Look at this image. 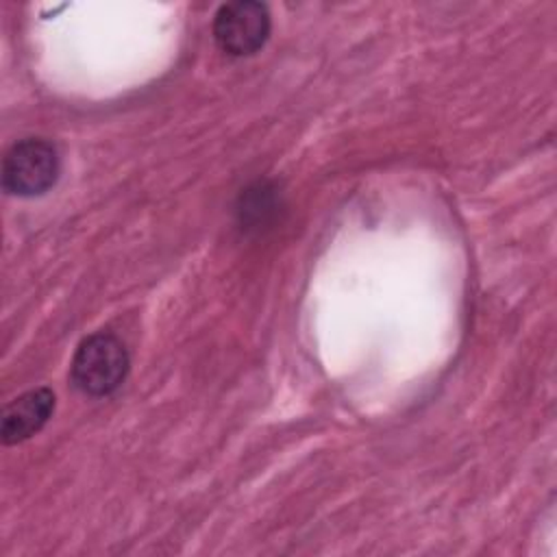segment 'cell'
I'll list each match as a JSON object with an SVG mask.
<instances>
[{
    "instance_id": "6da1fadb",
    "label": "cell",
    "mask_w": 557,
    "mask_h": 557,
    "mask_svg": "<svg viewBox=\"0 0 557 557\" xmlns=\"http://www.w3.org/2000/svg\"><path fill=\"white\" fill-rule=\"evenodd\" d=\"M128 350L120 337L107 331L87 335L72 357L70 376L76 389L100 398L113 394L128 374Z\"/></svg>"
},
{
    "instance_id": "277c9868",
    "label": "cell",
    "mask_w": 557,
    "mask_h": 557,
    "mask_svg": "<svg viewBox=\"0 0 557 557\" xmlns=\"http://www.w3.org/2000/svg\"><path fill=\"white\" fill-rule=\"evenodd\" d=\"M54 411V394L50 387H35L13 398L2 409L0 437L2 444H20L39 433Z\"/></svg>"
},
{
    "instance_id": "5b68a950",
    "label": "cell",
    "mask_w": 557,
    "mask_h": 557,
    "mask_svg": "<svg viewBox=\"0 0 557 557\" xmlns=\"http://www.w3.org/2000/svg\"><path fill=\"white\" fill-rule=\"evenodd\" d=\"M278 209V196L274 194L272 187H268L265 183H257L255 187H248L242 194L237 213H239V222L246 228H261L265 226Z\"/></svg>"
},
{
    "instance_id": "3957f363",
    "label": "cell",
    "mask_w": 557,
    "mask_h": 557,
    "mask_svg": "<svg viewBox=\"0 0 557 557\" xmlns=\"http://www.w3.org/2000/svg\"><path fill=\"white\" fill-rule=\"evenodd\" d=\"M270 11L263 2H226L213 17V39L231 57H250L263 48L270 37Z\"/></svg>"
},
{
    "instance_id": "7a4b0ae2",
    "label": "cell",
    "mask_w": 557,
    "mask_h": 557,
    "mask_svg": "<svg viewBox=\"0 0 557 557\" xmlns=\"http://www.w3.org/2000/svg\"><path fill=\"white\" fill-rule=\"evenodd\" d=\"M59 174V150L46 137H24L2 159V187L11 196H41L54 187Z\"/></svg>"
}]
</instances>
